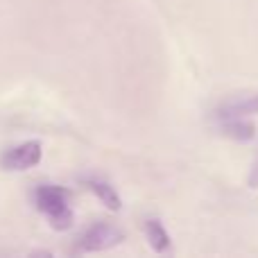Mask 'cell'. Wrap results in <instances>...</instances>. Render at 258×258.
I'll return each instance as SVG.
<instances>
[{
    "mask_svg": "<svg viewBox=\"0 0 258 258\" xmlns=\"http://www.w3.org/2000/svg\"><path fill=\"white\" fill-rule=\"evenodd\" d=\"M71 192L61 186H39L34 190V204L41 213H45L48 224L54 231H68L75 222V215H73L71 206Z\"/></svg>",
    "mask_w": 258,
    "mask_h": 258,
    "instance_id": "cell-1",
    "label": "cell"
},
{
    "mask_svg": "<svg viewBox=\"0 0 258 258\" xmlns=\"http://www.w3.org/2000/svg\"><path fill=\"white\" fill-rule=\"evenodd\" d=\"M125 238H127V233L120 227H116V224L95 222L77 236L75 249L82 251V254H86V251H107V249L122 245Z\"/></svg>",
    "mask_w": 258,
    "mask_h": 258,
    "instance_id": "cell-2",
    "label": "cell"
},
{
    "mask_svg": "<svg viewBox=\"0 0 258 258\" xmlns=\"http://www.w3.org/2000/svg\"><path fill=\"white\" fill-rule=\"evenodd\" d=\"M41 156H43V145L39 141H25L0 154V168L9 172H25L41 163Z\"/></svg>",
    "mask_w": 258,
    "mask_h": 258,
    "instance_id": "cell-3",
    "label": "cell"
},
{
    "mask_svg": "<svg viewBox=\"0 0 258 258\" xmlns=\"http://www.w3.org/2000/svg\"><path fill=\"white\" fill-rule=\"evenodd\" d=\"M86 188L107 206L109 211H120L122 209V202H120V195L113 190V186H109L107 181H100V179H86Z\"/></svg>",
    "mask_w": 258,
    "mask_h": 258,
    "instance_id": "cell-4",
    "label": "cell"
},
{
    "mask_svg": "<svg viewBox=\"0 0 258 258\" xmlns=\"http://www.w3.org/2000/svg\"><path fill=\"white\" fill-rule=\"evenodd\" d=\"M145 238H147L152 249L159 251V254H163V251L170 249V236L159 220H147L145 222Z\"/></svg>",
    "mask_w": 258,
    "mask_h": 258,
    "instance_id": "cell-5",
    "label": "cell"
},
{
    "mask_svg": "<svg viewBox=\"0 0 258 258\" xmlns=\"http://www.w3.org/2000/svg\"><path fill=\"white\" fill-rule=\"evenodd\" d=\"M222 134L236 141H251L256 136V127L254 122L242 120V118H227L222 122Z\"/></svg>",
    "mask_w": 258,
    "mask_h": 258,
    "instance_id": "cell-6",
    "label": "cell"
},
{
    "mask_svg": "<svg viewBox=\"0 0 258 258\" xmlns=\"http://www.w3.org/2000/svg\"><path fill=\"white\" fill-rule=\"evenodd\" d=\"M258 113V95L249 100H240V102H231L224 109H220V118L227 120V118H242V116H254Z\"/></svg>",
    "mask_w": 258,
    "mask_h": 258,
    "instance_id": "cell-7",
    "label": "cell"
},
{
    "mask_svg": "<svg viewBox=\"0 0 258 258\" xmlns=\"http://www.w3.org/2000/svg\"><path fill=\"white\" fill-rule=\"evenodd\" d=\"M249 188H258V161L251 168V174H249Z\"/></svg>",
    "mask_w": 258,
    "mask_h": 258,
    "instance_id": "cell-8",
    "label": "cell"
}]
</instances>
